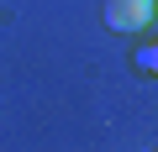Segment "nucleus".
<instances>
[{"label": "nucleus", "instance_id": "nucleus-1", "mask_svg": "<svg viewBox=\"0 0 158 152\" xmlns=\"http://www.w3.org/2000/svg\"><path fill=\"white\" fill-rule=\"evenodd\" d=\"M158 16V0H106V26L111 32H148Z\"/></svg>", "mask_w": 158, "mask_h": 152}, {"label": "nucleus", "instance_id": "nucleus-2", "mask_svg": "<svg viewBox=\"0 0 158 152\" xmlns=\"http://www.w3.org/2000/svg\"><path fill=\"white\" fill-rule=\"evenodd\" d=\"M153 63H158V53H153V47H137V68H148V73H153Z\"/></svg>", "mask_w": 158, "mask_h": 152}]
</instances>
